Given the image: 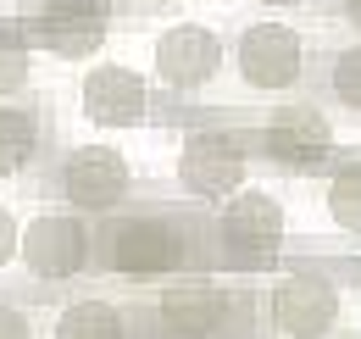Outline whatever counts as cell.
<instances>
[{
    "label": "cell",
    "instance_id": "cell-1",
    "mask_svg": "<svg viewBox=\"0 0 361 339\" xmlns=\"http://www.w3.org/2000/svg\"><path fill=\"white\" fill-rule=\"evenodd\" d=\"M178 261L183 228L167 217H128V222H111V234H106V267H117V273L150 278V273H173Z\"/></svg>",
    "mask_w": 361,
    "mask_h": 339
},
{
    "label": "cell",
    "instance_id": "cell-2",
    "mask_svg": "<svg viewBox=\"0 0 361 339\" xmlns=\"http://www.w3.org/2000/svg\"><path fill=\"white\" fill-rule=\"evenodd\" d=\"M233 56L250 89H295L306 73V44L289 23H250Z\"/></svg>",
    "mask_w": 361,
    "mask_h": 339
},
{
    "label": "cell",
    "instance_id": "cell-3",
    "mask_svg": "<svg viewBox=\"0 0 361 339\" xmlns=\"http://www.w3.org/2000/svg\"><path fill=\"white\" fill-rule=\"evenodd\" d=\"M217 67H223V40L212 28H200V23H178V28H167L156 40V78L167 89H178V95L212 84Z\"/></svg>",
    "mask_w": 361,
    "mask_h": 339
},
{
    "label": "cell",
    "instance_id": "cell-4",
    "mask_svg": "<svg viewBox=\"0 0 361 339\" xmlns=\"http://www.w3.org/2000/svg\"><path fill=\"white\" fill-rule=\"evenodd\" d=\"M17 251L34 278H73L90 261V228L78 217H34L28 234H17Z\"/></svg>",
    "mask_w": 361,
    "mask_h": 339
},
{
    "label": "cell",
    "instance_id": "cell-5",
    "mask_svg": "<svg viewBox=\"0 0 361 339\" xmlns=\"http://www.w3.org/2000/svg\"><path fill=\"white\" fill-rule=\"evenodd\" d=\"M61 195L84 212H111L128 195V162L111 145H84L61 162Z\"/></svg>",
    "mask_w": 361,
    "mask_h": 339
},
{
    "label": "cell",
    "instance_id": "cell-6",
    "mask_svg": "<svg viewBox=\"0 0 361 339\" xmlns=\"http://www.w3.org/2000/svg\"><path fill=\"white\" fill-rule=\"evenodd\" d=\"M178 178L189 195L200 201H223L239 189L245 178V150L228 139V133H189L183 139V156H178Z\"/></svg>",
    "mask_w": 361,
    "mask_h": 339
},
{
    "label": "cell",
    "instance_id": "cell-7",
    "mask_svg": "<svg viewBox=\"0 0 361 339\" xmlns=\"http://www.w3.org/2000/svg\"><path fill=\"white\" fill-rule=\"evenodd\" d=\"M272 323H278V334H289V339H322L334 323H339V295H334V284L317 278V273L283 278L278 295H272Z\"/></svg>",
    "mask_w": 361,
    "mask_h": 339
},
{
    "label": "cell",
    "instance_id": "cell-8",
    "mask_svg": "<svg viewBox=\"0 0 361 339\" xmlns=\"http://www.w3.org/2000/svg\"><path fill=\"white\" fill-rule=\"evenodd\" d=\"M262 150L289 172L317 167L334 150V128H328V117L317 106H283V112H272L267 133H262Z\"/></svg>",
    "mask_w": 361,
    "mask_h": 339
},
{
    "label": "cell",
    "instance_id": "cell-9",
    "mask_svg": "<svg viewBox=\"0 0 361 339\" xmlns=\"http://www.w3.org/2000/svg\"><path fill=\"white\" fill-rule=\"evenodd\" d=\"M156 317L173 339H212L228 323V295L212 284H173L156 300Z\"/></svg>",
    "mask_w": 361,
    "mask_h": 339
},
{
    "label": "cell",
    "instance_id": "cell-10",
    "mask_svg": "<svg viewBox=\"0 0 361 339\" xmlns=\"http://www.w3.org/2000/svg\"><path fill=\"white\" fill-rule=\"evenodd\" d=\"M84 112L100 128H134L145 117V84H139V73L117 67V61H100L84 78Z\"/></svg>",
    "mask_w": 361,
    "mask_h": 339
},
{
    "label": "cell",
    "instance_id": "cell-11",
    "mask_svg": "<svg viewBox=\"0 0 361 339\" xmlns=\"http://www.w3.org/2000/svg\"><path fill=\"white\" fill-rule=\"evenodd\" d=\"M223 239L245 256H272L283 239V206L262 189L233 195V206H223Z\"/></svg>",
    "mask_w": 361,
    "mask_h": 339
},
{
    "label": "cell",
    "instance_id": "cell-12",
    "mask_svg": "<svg viewBox=\"0 0 361 339\" xmlns=\"http://www.w3.org/2000/svg\"><path fill=\"white\" fill-rule=\"evenodd\" d=\"M106 34V0H50L39 17V40L56 56H84Z\"/></svg>",
    "mask_w": 361,
    "mask_h": 339
},
{
    "label": "cell",
    "instance_id": "cell-13",
    "mask_svg": "<svg viewBox=\"0 0 361 339\" xmlns=\"http://www.w3.org/2000/svg\"><path fill=\"white\" fill-rule=\"evenodd\" d=\"M39 150V123L34 112H17V106H0V178L23 172Z\"/></svg>",
    "mask_w": 361,
    "mask_h": 339
},
{
    "label": "cell",
    "instance_id": "cell-14",
    "mask_svg": "<svg viewBox=\"0 0 361 339\" xmlns=\"http://www.w3.org/2000/svg\"><path fill=\"white\" fill-rule=\"evenodd\" d=\"M56 339H128V334H123V317H117L111 306H100V300H78V306L61 311Z\"/></svg>",
    "mask_w": 361,
    "mask_h": 339
},
{
    "label": "cell",
    "instance_id": "cell-15",
    "mask_svg": "<svg viewBox=\"0 0 361 339\" xmlns=\"http://www.w3.org/2000/svg\"><path fill=\"white\" fill-rule=\"evenodd\" d=\"M328 89H334L345 106H356V112H361V44H350V50L334 56V67H328Z\"/></svg>",
    "mask_w": 361,
    "mask_h": 339
},
{
    "label": "cell",
    "instance_id": "cell-16",
    "mask_svg": "<svg viewBox=\"0 0 361 339\" xmlns=\"http://www.w3.org/2000/svg\"><path fill=\"white\" fill-rule=\"evenodd\" d=\"M328 206H334V217H339L345 228H356V234H361V167H350V172H339V178H334Z\"/></svg>",
    "mask_w": 361,
    "mask_h": 339
},
{
    "label": "cell",
    "instance_id": "cell-17",
    "mask_svg": "<svg viewBox=\"0 0 361 339\" xmlns=\"http://www.w3.org/2000/svg\"><path fill=\"white\" fill-rule=\"evenodd\" d=\"M28 84V50L17 34H0V95H17Z\"/></svg>",
    "mask_w": 361,
    "mask_h": 339
},
{
    "label": "cell",
    "instance_id": "cell-18",
    "mask_svg": "<svg viewBox=\"0 0 361 339\" xmlns=\"http://www.w3.org/2000/svg\"><path fill=\"white\" fill-rule=\"evenodd\" d=\"M0 339H34L28 317H23L17 306H0Z\"/></svg>",
    "mask_w": 361,
    "mask_h": 339
},
{
    "label": "cell",
    "instance_id": "cell-19",
    "mask_svg": "<svg viewBox=\"0 0 361 339\" xmlns=\"http://www.w3.org/2000/svg\"><path fill=\"white\" fill-rule=\"evenodd\" d=\"M11 256H17V222H11V212L0 206V267H6Z\"/></svg>",
    "mask_w": 361,
    "mask_h": 339
},
{
    "label": "cell",
    "instance_id": "cell-20",
    "mask_svg": "<svg viewBox=\"0 0 361 339\" xmlns=\"http://www.w3.org/2000/svg\"><path fill=\"white\" fill-rule=\"evenodd\" d=\"M339 11L350 17V28H361V0H339Z\"/></svg>",
    "mask_w": 361,
    "mask_h": 339
},
{
    "label": "cell",
    "instance_id": "cell-21",
    "mask_svg": "<svg viewBox=\"0 0 361 339\" xmlns=\"http://www.w3.org/2000/svg\"><path fill=\"white\" fill-rule=\"evenodd\" d=\"M272 6H295V0H272Z\"/></svg>",
    "mask_w": 361,
    "mask_h": 339
}]
</instances>
